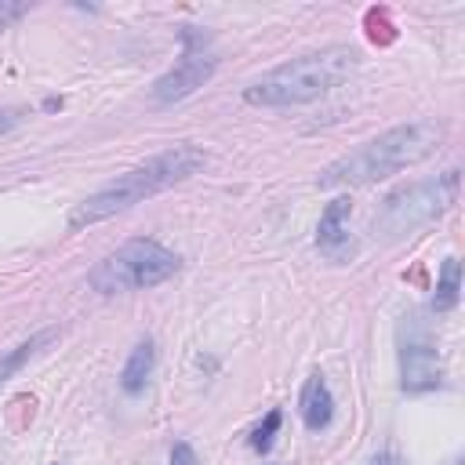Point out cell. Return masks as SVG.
Instances as JSON below:
<instances>
[{
	"instance_id": "1",
	"label": "cell",
	"mask_w": 465,
	"mask_h": 465,
	"mask_svg": "<svg viewBox=\"0 0 465 465\" xmlns=\"http://www.w3.org/2000/svg\"><path fill=\"white\" fill-rule=\"evenodd\" d=\"M207 167V153L193 142H178L156 156H149L145 163L116 174L109 185H102L98 193H91L87 200H80L73 211H69V229H84V225H94V222H105L185 178H193L196 171Z\"/></svg>"
},
{
	"instance_id": "2",
	"label": "cell",
	"mask_w": 465,
	"mask_h": 465,
	"mask_svg": "<svg viewBox=\"0 0 465 465\" xmlns=\"http://www.w3.org/2000/svg\"><path fill=\"white\" fill-rule=\"evenodd\" d=\"M443 142V127L436 120H411L400 127H389L374 138H367L363 145H356L352 153L338 156L334 163H327L320 171V185L323 189H338V185H374L403 167H414L421 160H429Z\"/></svg>"
},
{
	"instance_id": "3",
	"label": "cell",
	"mask_w": 465,
	"mask_h": 465,
	"mask_svg": "<svg viewBox=\"0 0 465 465\" xmlns=\"http://www.w3.org/2000/svg\"><path fill=\"white\" fill-rule=\"evenodd\" d=\"M356 51L349 44H331L320 51H305L298 58H287L283 65L269 69L258 76L251 87H243V102L258 109H287V105H305L334 91L338 84L349 80L356 69Z\"/></svg>"
},
{
	"instance_id": "4",
	"label": "cell",
	"mask_w": 465,
	"mask_h": 465,
	"mask_svg": "<svg viewBox=\"0 0 465 465\" xmlns=\"http://www.w3.org/2000/svg\"><path fill=\"white\" fill-rule=\"evenodd\" d=\"M458 167L436 174V178H418L407 182L400 189H392L381 207L374 211V232L381 240H403L411 232H418L421 225L436 222L443 211H450L458 203Z\"/></svg>"
},
{
	"instance_id": "5",
	"label": "cell",
	"mask_w": 465,
	"mask_h": 465,
	"mask_svg": "<svg viewBox=\"0 0 465 465\" xmlns=\"http://www.w3.org/2000/svg\"><path fill=\"white\" fill-rule=\"evenodd\" d=\"M182 258L174 251H167L156 240H127L120 243L113 254H105L94 269H91V287L98 294H124V291H145L156 287L163 280H171L178 272Z\"/></svg>"
},
{
	"instance_id": "6",
	"label": "cell",
	"mask_w": 465,
	"mask_h": 465,
	"mask_svg": "<svg viewBox=\"0 0 465 465\" xmlns=\"http://www.w3.org/2000/svg\"><path fill=\"white\" fill-rule=\"evenodd\" d=\"M182 40H185L182 58L153 84V102H156V105H174V102L189 98L193 91H200V87L214 76L218 58H214L211 51H203L200 33H193V25H185V29H182Z\"/></svg>"
},
{
	"instance_id": "7",
	"label": "cell",
	"mask_w": 465,
	"mask_h": 465,
	"mask_svg": "<svg viewBox=\"0 0 465 465\" xmlns=\"http://www.w3.org/2000/svg\"><path fill=\"white\" fill-rule=\"evenodd\" d=\"M400 385L403 392H429L443 385V356L418 316H411L400 334Z\"/></svg>"
},
{
	"instance_id": "8",
	"label": "cell",
	"mask_w": 465,
	"mask_h": 465,
	"mask_svg": "<svg viewBox=\"0 0 465 465\" xmlns=\"http://www.w3.org/2000/svg\"><path fill=\"white\" fill-rule=\"evenodd\" d=\"M349 214H352V200L349 196H338L323 207L320 214V225H316V247L320 254H327L331 262H349L356 254V243H352V232H349Z\"/></svg>"
},
{
	"instance_id": "9",
	"label": "cell",
	"mask_w": 465,
	"mask_h": 465,
	"mask_svg": "<svg viewBox=\"0 0 465 465\" xmlns=\"http://www.w3.org/2000/svg\"><path fill=\"white\" fill-rule=\"evenodd\" d=\"M298 414L305 421L309 432H320L334 421V396L323 381V374H309L305 385H302V396H298Z\"/></svg>"
},
{
	"instance_id": "10",
	"label": "cell",
	"mask_w": 465,
	"mask_h": 465,
	"mask_svg": "<svg viewBox=\"0 0 465 465\" xmlns=\"http://www.w3.org/2000/svg\"><path fill=\"white\" fill-rule=\"evenodd\" d=\"M58 341V327H44V331H36L33 338H25V341H18L15 349H7L4 356H0V385L7 381V378H15L33 356H40L47 345H54Z\"/></svg>"
},
{
	"instance_id": "11",
	"label": "cell",
	"mask_w": 465,
	"mask_h": 465,
	"mask_svg": "<svg viewBox=\"0 0 465 465\" xmlns=\"http://www.w3.org/2000/svg\"><path fill=\"white\" fill-rule=\"evenodd\" d=\"M153 363H156V349H153L149 338H142V341L131 349V356H127V363H124V371H120V389H124L127 396H138V392L145 389L149 374H153Z\"/></svg>"
},
{
	"instance_id": "12",
	"label": "cell",
	"mask_w": 465,
	"mask_h": 465,
	"mask_svg": "<svg viewBox=\"0 0 465 465\" xmlns=\"http://www.w3.org/2000/svg\"><path fill=\"white\" fill-rule=\"evenodd\" d=\"M461 294V262L458 258H443L440 280H436V294H432V309L436 312H450L458 305Z\"/></svg>"
},
{
	"instance_id": "13",
	"label": "cell",
	"mask_w": 465,
	"mask_h": 465,
	"mask_svg": "<svg viewBox=\"0 0 465 465\" xmlns=\"http://www.w3.org/2000/svg\"><path fill=\"white\" fill-rule=\"evenodd\" d=\"M276 432H280V411H269L265 421L251 429V447H254V450H269Z\"/></svg>"
},
{
	"instance_id": "14",
	"label": "cell",
	"mask_w": 465,
	"mask_h": 465,
	"mask_svg": "<svg viewBox=\"0 0 465 465\" xmlns=\"http://www.w3.org/2000/svg\"><path fill=\"white\" fill-rule=\"evenodd\" d=\"M167 465H200V458H196V450L189 447V443H174L171 447V461Z\"/></svg>"
},
{
	"instance_id": "15",
	"label": "cell",
	"mask_w": 465,
	"mask_h": 465,
	"mask_svg": "<svg viewBox=\"0 0 465 465\" xmlns=\"http://www.w3.org/2000/svg\"><path fill=\"white\" fill-rule=\"evenodd\" d=\"M18 120H22V109H15V105H0V134H7Z\"/></svg>"
},
{
	"instance_id": "16",
	"label": "cell",
	"mask_w": 465,
	"mask_h": 465,
	"mask_svg": "<svg viewBox=\"0 0 465 465\" xmlns=\"http://www.w3.org/2000/svg\"><path fill=\"white\" fill-rule=\"evenodd\" d=\"M29 7L25 4H0V29L7 25V22H15V18H22Z\"/></svg>"
},
{
	"instance_id": "17",
	"label": "cell",
	"mask_w": 465,
	"mask_h": 465,
	"mask_svg": "<svg viewBox=\"0 0 465 465\" xmlns=\"http://www.w3.org/2000/svg\"><path fill=\"white\" fill-rule=\"evenodd\" d=\"M367 465H407V461H403L400 454H392V450H385V454H374V458H371Z\"/></svg>"
},
{
	"instance_id": "18",
	"label": "cell",
	"mask_w": 465,
	"mask_h": 465,
	"mask_svg": "<svg viewBox=\"0 0 465 465\" xmlns=\"http://www.w3.org/2000/svg\"><path fill=\"white\" fill-rule=\"evenodd\" d=\"M44 109H47V113H54V109H62V98H47V102H44Z\"/></svg>"
},
{
	"instance_id": "19",
	"label": "cell",
	"mask_w": 465,
	"mask_h": 465,
	"mask_svg": "<svg viewBox=\"0 0 465 465\" xmlns=\"http://www.w3.org/2000/svg\"><path fill=\"white\" fill-rule=\"evenodd\" d=\"M447 465H465V458H454V461H447Z\"/></svg>"
}]
</instances>
